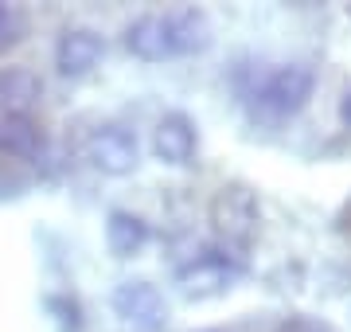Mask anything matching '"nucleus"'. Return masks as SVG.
I'll use <instances>...</instances> for the list:
<instances>
[{
  "mask_svg": "<svg viewBox=\"0 0 351 332\" xmlns=\"http://www.w3.org/2000/svg\"><path fill=\"white\" fill-rule=\"evenodd\" d=\"M230 278H234V270L226 266L223 258L219 254H203L180 274V285H184V294L188 297H215V294H223L226 285H230Z\"/></svg>",
  "mask_w": 351,
  "mask_h": 332,
  "instance_id": "9d476101",
  "label": "nucleus"
},
{
  "mask_svg": "<svg viewBox=\"0 0 351 332\" xmlns=\"http://www.w3.org/2000/svg\"><path fill=\"white\" fill-rule=\"evenodd\" d=\"M313 86H316V78L308 67H301V63L277 67V71H269L262 78V86H258V106H262L265 114H277V117L297 114V110L308 106Z\"/></svg>",
  "mask_w": 351,
  "mask_h": 332,
  "instance_id": "f257e3e1",
  "label": "nucleus"
},
{
  "mask_svg": "<svg viewBox=\"0 0 351 332\" xmlns=\"http://www.w3.org/2000/svg\"><path fill=\"white\" fill-rule=\"evenodd\" d=\"M152 153L160 156L164 165L184 168L195 161V126H191L188 114H164L156 121V133H152Z\"/></svg>",
  "mask_w": 351,
  "mask_h": 332,
  "instance_id": "423d86ee",
  "label": "nucleus"
},
{
  "mask_svg": "<svg viewBox=\"0 0 351 332\" xmlns=\"http://www.w3.org/2000/svg\"><path fill=\"white\" fill-rule=\"evenodd\" d=\"M164 20H168L172 55H195L211 47V20L199 8H172V12H164Z\"/></svg>",
  "mask_w": 351,
  "mask_h": 332,
  "instance_id": "1a4fd4ad",
  "label": "nucleus"
},
{
  "mask_svg": "<svg viewBox=\"0 0 351 332\" xmlns=\"http://www.w3.org/2000/svg\"><path fill=\"white\" fill-rule=\"evenodd\" d=\"M207 332H215V329H207Z\"/></svg>",
  "mask_w": 351,
  "mask_h": 332,
  "instance_id": "f3484780",
  "label": "nucleus"
},
{
  "mask_svg": "<svg viewBox=\"0 0 351 332\" xmlns=\"http://www.w3.org/2000/svg\"><path fill=\"white\" fill-rule=\"evenodd\" d=\"M149 243V223L133 211H110L106 219V246L113 258H133Z\"/></svg>",
  "mask_w": 351,
  "mask_h": 332,
  "instance_id": "9b49d317",
  "label": "nucleus"
},
{
  "mask_svg": "<svg viewBox=\"0 0 351 332\" xmlns=\"http://www.w3.org/2000/svg\"><path fill=\"white\" fill-rule=\"evenodd\" d=\"M113 313L129 324H141V329H156L164 320V297L160 289L145 278H133V281H121L113 289Z\"/></svg>",
  "mask_w": 351,
  "mask_h": 332,
  "instance_id": "39448f33",
  "label": "nucleus"
},
{
  "mask_svg": "<svg viewBox=\"0 0 351 332\" xmlns=\"http://www.w3.org/2000/svg\"><path fill=\"white\" fill-rule=\"evenodd\" d=\"M0 149L32 161V156H43L47 137H43V129L32 117H0Z\"/></svg>",
  "mask_w": 351,
  "mask_h": 332,
  "instance_id": "f8f14e48",
  "label": "nucleus"
},
{
  "mask_svg": "<svg viewBox=\"0 0 351 332\" xmlns=\"http://www.w3.org/2000/svg\"><path fill=\"white\" fill-rule=\"evenodd\" d=\"M43 98V82L32 67H4L0 71V110L4 117H27Z\"/></svg>",
  "mask_w": 351,
  "mask_h": 332,
  "instance_id": "0eeeda50",
  "label": "nucleus"
},
{
  "mask_svg": "<svg viewBox=\"0 0 351 332\" xmlns=\"http://www.w3.org/2000/svg\"><path fill=\"white\" fill-rule=\"evenodd\" d=\"M27 36V12L16 4H0V51L16 47Z\"/></svg>",
  "mask_w": 351,
  "mask_h": 332,
  "instance_id": "ddd939ff",
  "label": "nucleus"
},
{
  "mask_svg": "<svg viewBox=\"0 0 351 332\" xmlns=\"http://www.w3.org/2000/svg\"><path fill=\"white\" fill-rule=\"evenodd\" d=\"M343 223H348V227H351V204H348V211H343Z\"/></svg>",
  "mask_w": 351,
  "mask_h": 332,
  "instance_id": "dca6fc26",
  "label": "nucleus"
},
{
  "mask_svg": "<svg viewBox=\"0 0 351 332\" xmlns=\"http://www.w3.org/2000/svg\"><path fill=\"white\" fill-rule=\"evenodd\" d=\"M106 55V39L94 27H66L59 43H55V67L63 78H82L101 63Z\"/></svg>",
  "mask_w": 351,
  "mask_h": 332,
  "instance_id": "20e7f679",
  "label": "nucleus"
},
{
  "mask_svg": "<svg viewBox=\"0 0 351 332\" xmlns=\"http://www.w3.org/2000/svg\"><path fill=\"white\" fill-rule=\"evenodd\" d=\"M125 47L137 55V59H145V63L172 59V39H168V20H164V12L137 16V20L125 27Z\"/></svg>",
  "mask_w": 351,
  "mask_h": 332,
  "instance_id": "6e6552de",
  "label": "nucleus"
},
{
  "mask_svg": "<svg viewBox=\"0 0 351 332\" xmlns=\"http://www.w3.org/2000/svg\"><path fill=\"white\" fill-rule=\"evenodd\" d=\"M277 332H332V329L324 320H313V317H289V320H281Z\"/></svg>",
  "mask_w": 351,
  "mask_h": 332,
  "instance_id": "4468645a",
  "label": "nucleus"
},
{
  "mask_svg": "<svg viewBox=\"0 0 351 332\" xmlns=\"http://www.w3.org/2000/svg\"><path fill=\"white\" fill-rule=\"evenodd\" d=\"M211 223L226 243L246 246L254 239V227H258V200H254V192L242 188V184H226L211 204Z\"/></svg>",
  "mask_w": 351,
  "mask_h": 332,
  "instance_id": "7ed1b4c3",
  "label": "nucleus"
},
{
  "mask_svg": "<svg viewBox=\"0 0 351 332\" xmlns=\"http://www.w3.org/2000/svg\"><path fill=\"white\" fill-rule=\"evenodd\" d=\"M339 117L351 126V90H348V98H343V106H339Z\"/></svg>",
  "mask_w": 351,
  "mask_h": 332,
  "instance_id": "2eb2a0df",
  "label": "nucleus"
},
{
  "mask_svg": "<svg viewBox=\"0 0 351 332\" xmlns=\"http://www.w3.org/2000/svg\"><path fill=\"white\" fill-rule=\"evenodd\" d=\"M90 168H98L101 176H129L133 168L141 165V149H137V137L121 126H101L94 129L82 145Z\"/></svg>",
  "mask_w": 351,
  "mask_h": 332,
  "instance_id": "f03ea898",
  "label": "nucleus"
}]
</instances>
